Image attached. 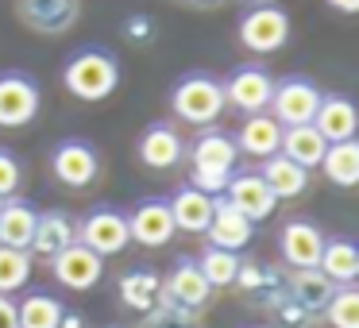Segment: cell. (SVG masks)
Masks as SVG:
<instances>
[{
  "label": "cell",
  "mask_w": 359,
  "mask_h": 328,
  "mask_svg": "<svg viewBox=\"0 0 359 328\" xmlns=\"http://www.w3.org/2000/svg\"><path fill=\"white\" fill-rule=\"evenodd\" d=\"M62 86L70 89L78 101H104L116 93L120 86V62L112 50L104 47H81L66 58Z\"/></svg>",
  "instance_id": "cell-1"
},
{
  "label": "cell",
  "mask_w": 359,
  "mask_h": 328,
  "mask_svg": "<svg viewBox=\"0 0 359 328\" xmlns=\"http://www.w3.org/2000/svg\"><path fill=\"white\" fill-rule=\"evenodd\" d=\"M189 158H194V178H189L194 189H201V193H209V197H220L228 189V182H232V174H236L240 151H236V139L228 132L209 128V132H201L194 139Z\"/></svg>",
  "instance_id": "cell-2"
},
{
  "label": "cell",
  "mask_w": 359,
  "mask_h": 328,
  "mask_svg": "<svg viewBox=\"0 0 359 328\" xmlns=\"http://www.w3.org/2000/svg\"><path fill=\"white\" fill-rule=\"evenodd\" d=\"M170 112L194 128H212V120L224 112V86L205 70L186 74L170 89Z\"/></svg>",
  "instance_id": "cell-3"
},
{
  "label": "cell",
  "mask_w": 359,
  "mask_h": 328,
  "mask_svg": "<svg viewBox=\"0 0 359 328\" xmlns=\"http://www.w3.org/2000/svg\"><path fill=\"white\" fill-rule=\"evenodd\" d=\"M320 89L313 86L309 78H302V74H290V78L274 81V93H271V116L278 120L282 128H297V124H313V116H317L320 109Z\"/></svg>",
  "instance_id": "cell-4"
},
{
  "label": "cell",
  "mask_w": 359,
  "mask_h": 328,
  "mask_svg": "<svg viewBox=\"0 0 359 328\" xmlns=\"http://www.w3.org/2000/svg\"><path fill=\"white\" fill-rule=\"evenodd\" d=\"M240 43L251 55H274L290 43V16L278 4H255L240 16Z\"/></svg>",
  "instance_id": "cell-5"
},
{
  "label": "cell",
  "mask_w": 359,
  "mask_h": 328,
  "mask_svg": "<svg viewBox=\"0 0 359 328\" xmlns=\"http://www.w3.org/2000/svg\"><path fill=\"white\" fill-rule=\"evenodd\" d=\"M78 243H81V247H89L93 255H101V259L120 255V251L132 243V235H128V212L112 209V205L93 209L78 224Z\"/></svg>",
  "instance_id": "cell-6"
},
{
  "label": "cell",
  "mask_w": 359,
  "mask_h": 328,
  "mask_svg": "<svg viewBox=\"0 0 359 328\" xmlns=\"http://www.w3.org/2000/svg\"><path fill=\"white\" fill-rule=\"evenodd\" d=\"M224 86V104L240 109L243 116H255V112H266L271 109V93H274V78L263 70V66L248 62V66H236L228 74Z\"/></svg>",
  "instance_id": "cell-7"
},
{
  "label": "cell",
  "mask_w": 359,
  "mask_h": 328,
  "mask_svg": "<svg viewBox=\"0 0 359 328\" xmlns=\"http://www.w3.org/2000/svg\"><path fill=\"white\" fill-rule=\"evenodd\" d=\"M39 86L24 70L0 74V128H27L39 116Z\"/></svg>",
  "instance_id": "cell-8"
},
{
  "label": "cell",
  "mask_w": 359,
  "mask_h": 328,
  "mask_svg": "<svg viewBox=\"0 0 359 328\" xmlns=\"http://www.w3.org/2000/svg\"><path fill=\"white\" fill-rule=\"evenodd\" d=\"M50 174L70 189H86L101 174V155L89 139H62L50 151Z\"/></svg>",
  "instance_id": "cell-9"
},
{
  "label": "cell",
  "mask_w": 359,
  "mask_h": 328,
  "mask_svg": "<svg viewBox=\"0 0 359 328\" xmlns=\"http://www.w3.org/2000/svg\"><path fill=\"white\" fill-rule=\"evenodd\" d=\"M50 274L58 278V286L74 289V294H86V289H93L101 282L104 259L93 255L89 247H81V243H70V247H62L50 259Z\"/></svg>",
  "instance_id": "cell-10"
},
{
  "label": "cell",
  "mask_w": 359,
  "mask_h": 328,
  "mask_svg": "<svg viewBox=\"0 0 359 328\" xmlns=\"http://www.w3.org/2000/svg\"><path fill=\"white\" fill-rule=\"evenodd\" d=\"M228 205H232L236 212H243V217L251 220V224H259V220H266L274 212V205H278V197L271 193V186H266L263 178H259V170H243V174H232V182H228L224 193Z\"/></svg>",
  "instance_id": "cell-11"
},
{
  "label": "cell",
  "mask_w": 359,
  "mask_h": 328,
  "mask_svg": "<svg viewBox=\"0 0 359 328\" xmlns=\"http://www.w3.org/2000/svg\"><path fill=\"white\" fill-rule=\"evenodd\" d=\"M174 217H170V205L163 197H143L140 205L132 209L128 217V235L143 247H163V243L174 240Z\"/></svg>",
  "instance_id": "cell-12"
},
{
  "label": "cell",
  "mask_w": 359,
  "mask_h": 328,
  "mask_svg": "<svg viewBox=\"0 0 359 328\" xmlns=\"http://www.w3.org/2000/svg\"><path fill=\"white\" fill-rule=\"evenodd\" d=\"M278 251L294 271H317L320 251H325V232L313 220H286L278 232Z\"/></svg>",
  "instance_id": "cell-13"
},
{
  "label": "cell",
  "mask_w": 359,
  "mask_h": 328,
  "mask_svg": "<svg viewBox=\"0 0 359 328\" xmlns=\"http://www.w3.org/2000/svg\"><path fill=\"white\" fill-rule=\"evenodd\" d=\"M182 155H186V143H182L174 124L155 120V124L143 128V135H140V163L143 166H151V170H170V166L182 163Z\"/></svg>",
  "instance_id": "cell-14"
},
{
  "label": "cell",
  "mask_w": 359,
  "mask_h": 328,
  "mask_svg": "<svg viewBox=\"0 0 359 328\" xmlns=\"http://www.w3.org/2000/svg\"><path fill=\"white\" fill-rule=\"evenodd\" d=\"M251 232H255V224H251L243 212H236L232 205L224 201V197H212V220H209V228H205V235H209V247L243 251V247L251 243Z\"/></svg>",
  "instance_id": "cell-15"
},
{
  "label": "cell",
  "mask_w": 359,
  "mask_h": 328,
  "mask_svg": "<svg viewBox=\"0 0 359 328\" xmlns=\"http://www.w3.org/2000/svg\"><path fill=\"white\" fill-rule=\"evenodd\" d=\"M313 128L325 135V143H344V139H355L359 132V109L351 97L344 93H328L320 97V109L313 116Z\"/></svg>",
  "instance_id": "cell-16"
},
{
  "label": "cell",
  "mask_w": 359,
  "mask_h": 328,
  "mask_svg": "<svg viewBox=\"0 0 359 328\" xmlns=\"http://www.w3.org/2000/svg\"><path fill=\"white\" fill-rule=\"evenodd\" d=\"M282 147V124L271 116V112H255V116H248L240 124V132H236V151L240 155H251V158H271L278 155Z\"/></svg>",
  "instance_id": "cell-17"
},
{
  "label": "cell",
  "mask_w": 359,
  "mask_h": 328,
  "mask_svg": "<svg viewBox=\"0 0 359 328\" xmlns=\"http://www.w3.org/2000/svg\"><path fill=\"white\" fill-rule=\"evenodd\" d=\"M35 224H39V212H35L32 201H24V197L0 201V247L27 251L32 247V235H35Z\"/></svg>",
  "instance_id": "cell-18"
},
{
  "label": "cell",
  "mask_w": 359,
  "mask_h": 328,
  "mask_svg": "<svg viewBox=\"0 0 359 328\" xmlns=\"http://www.w3.org/2000/svg\"><path fill=\"white\" fill-rule=\"evenodd\" d=\"M78 243V224L66 217L62 209H50V212H39V224H35V235H32V255H43V259H55L62 247Z\"/></svg>",
  "instance_id": "cell-19"
},
{
  "label": "cell",
  "mask_w": 359,
  "mask_h": 328,
  "mask_svg": "<svg viewBox=\"0 0 359 328\" xmlns=\"http://www.w3.org/2000/svg\"><path fill=\"white\" fill-rule=\"evenodd\" d=\"M166 205H170V217H174V228H178V232L205 235V228H209V220H212V197L209 193H201V189H194V186H182Z\"/></svg>",
  "instance_id": "cell-20"
},
{
  "label": "cell",
  "mask_w": 359,
  "mask_h": 328,
  "mask_svg": "<svg viewBox=\"0 0 359 328\" xmlns=\"http://www.w3.org/2000/svg\"><path fill=\"white\" fill-rule=\"evenodd\" d=\"M166 294L178 305H186V309H201V305L209 301L212 286L205 282V274L197 271V259H178L174 271L166 274Z\"/></svg>",
  "instance_id": "cell-21"
},
{
  "label": "cell",
  "mask_w": 359,
  "mask_h": 328,
  "mask_svg": "<svg viewBox=\"0 0 359 328\" xmlns=\"http://www.w3.org/2000/svg\"><path fill=\"white\" fill-rule=\"evenodd\" d=\"M278 151L290 158V163L302 166V170H317L320 158H325V151H328V143L313 124H297V128H282V147Z\"/></svg>",
  "instance_id": "cell-22"
},
{
  "label": "cell",
  "mask_w": 359,
  "mask_h": 328,
  "mask_svg": "<svg viewBox=\"0 0 359 328\" xmlns=\"http://www.w3.org/2000/svg\"><path fill=\"white\" fill-rule=\"evenodd\" d=\"M259 178L271 186V193L278 197V201H290V197H302L305 186H309V170H302L297 163H290L286 155H271L263 158V166H259Z\"/></svg>",
  "instance_id": "cell-23"
},
{
  "label": "cell",
  "mask_w": 359,
  "mask_h": 328,
  "mask_svg": "<svg viewBox=\"0 0 359 328\" xmlns=\"http://www.w3.org/2000/svg\"><path fill=\"white\" fill-rule=\"evenodd\" d=\"M20 16L35 32H66L78 20V0H20Z\"/></svg>",
  "instance_id": "cell-24"
},
{
  "label": "cell",
  "mask_w": 359,
  "mask_h": 328,
  "mask_svg": "<svg viewBox=\"0 0 359 328\" xmlns=\"http://www.w3.org/2000/svg\"><path fill=\"white\" fill-rule=\"evenodd\" d=\"M320 170L340 189L359 186V135L355 139H344V143H328L325 158H320Z\"/></svg>",
  "instance_id": "cell-25"
},
{
  "label": "cell",
  "mask_w": 359,
  "mask_h": 328,
  "mask_svg": "<svg viewBox=\"0 0 359 328\" xmlns=\"http://www.w3.org/2000/svg\"><path fill=\"white\" fill-rule=\"evenodd\" d=\"M355 255H359V247L351 240H344V235L325 240V251H320L317 271L325 274L332 286H351V282H355Z\"/></svg>",
  "instance_id": "cell-26"
},
{
  "label": "cell",
  "mask_w": 359,
  "mask_h": 328,
  "mask_svg": "<svg viewBox=\"0 0 359 328\" xmlns=\"http://www.w3.org/2000/svg\"><path fill=\"white\" fill-rule=\"evenodd\" d=\"M20 313V328H58L66 317V305L55 294H27L24 301H16Z\"/></svg>",
  "instance_id": "cell-27"
},
{
  "label": "cell",
  "mask_w": 359,
  "mask_h": 328,
  "mask_svg": "<svg viewBox=\"0 0 359 328\" xmlns=\"http://www.w3.org/2000/svg\"><path fill=\"white\" fill-rule=\"evenodd\" d=\"M197 271L205 274L212 289L217 286H232L236 274H240V255L236 251H220V247H205L201 259H197Z\"/></svg>",
  "instance_id": "cell-28"
},
{
  "label": "cell",
  "mask_w": 359,
  "mask_h": 328,
  "mask_svg": "<svg viewBox=\"0 0 359 328\" xmlns=\"http://www.w3.org/2000/svg\"><path fill=\"white\" fill-rule=\"evenodd\" d=\"M32 278V251H16V247H0V294H16L27 286Z\"/></svg>",
  "instance_id": "cell-29"
},
{
  "label": "cell",
  "mask_w": 359,
  "mask_h": 328,
  "mask_svg": "<svg viewBox=\"0 0 359 328\" xmlns=\"http://www.w3.org/2000/svg\"><path fill=\"white\" fill-rule=\"evenodd\" d=\"M290 289H294L297 305L317 309V305H328V297H332L336 286L320 271H294V274H290Z\"/></svg>",
  "instance_id": "cell-30"
},
{
  "label": "cell",
  "mask_w": 359,
  "mask_h": 328,
  "mask_svg": "<svg viewBox=\"0 0 359 328\" xmlns=\"http://www.w3.org/2000/svg\"><path fill=\"white\" fill-rule=\"evenodd\" d=\"M332 328H359V286H336L325 305Z\"/></svg>",
  "instance_id": "cell-31"
},
{
  "label": "cell",
  "mask_w": 359,
  "mask_h": 328,
  "mask_svg": "<svg viewBox=\"0 0 359 328\" xmlns=\"http://www.w3.org/2000/svg\"><path fill=\"white\" fill-rule=\"evenodd\" d=\"M158 289H163V282H158L151 271H128L124 282H120L124 301L135 305V309H151V305H155V297H158Z\"/></svg>",
  "instance_id": "cell-32"
},
{
  "label": "cell",
  "mask_w": 359,
  "mask_h": 328,
  "mask_svg": "<svg viewBox=\"0 0 359 328\" xmlns=\"http://www.w3.org/2000/svg\"><path fill=\"white\" fill-rule=\"evenodd\" d=\"M20 182H24V166H20V158L12 155L8 147H0V201H8V197L20 189Z\"/></svg>",
  "instance_id": "cell-33"
},
{
  "label": "cell",
  "mask_w": 359,
  "mask_h": 328,
  "mask_svg": "<svg viewBox=\"0 0 359 328\" xmlns=\"http://www.w3.org/2000/svg\"><path fill=\"white\" fill-rule=\"evenodd\" d=\"M0 328H20V313H16V301L8 294H0Z\"/></svg>",
  "instance_id": "cell-34"
},
{
  "label": "cell",
  "mask_w": 359,
  "mask_h": 328,
  "mask_svg": "<svg viewBox=\"0 0 359 328\" xmlns=\"http://www.w3.org/2000/svg\"><path fill=\"white\" fill-rule=\"evenodd\" d=\"M128 35H135V39H147V35H151V20H147V16L128 20Z\"/></svg>",
  "instance_id": "cell-35"
},
{
  "label": "cell",
  "mask_w": 359,
  "mask_h": 328,
  "mask_svg": "<svg viewBox=\"0 0 359 328\" xmlns=\"http://www.w3.org/2000/svg\"><path fill=\"white\" fill-rule=\"evenodd\" d=\"M328 8L344 12V16H359V0H328Z\"/></svg>",
  "instance_id": "cell-36"
},
{
  "label": "cell",
  "mask_w": 359,
  "mask_h": 328,
  "mask_svg": "<svg viewBox=\"0 0 359 328\" xmlns=\"http://www.w3.org/2000/svg\"><path fill=\"white\" fill-rule=\"evenodd\" d=\"M58 328H81V317H78V313H66L62 324H58Z\"/></svg>",
  "instance_id": "cell-37"
},
{
  "label": "cell",
  "mask_w": 359,
  "mask_h": 328,
  "mask_svg": "<svg viewBox=\"0 0 359 328\" xmlns=\"http://www.w3.org/2000/svg\"><path fill=\"white\" fill-rule=\"evenodd\" d=\"M355 247H359V243H355ZM355 278H359V255H355Z\"/></svg>",
  "instance_id": "cell-38"
}]
</instances>
